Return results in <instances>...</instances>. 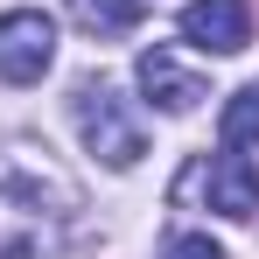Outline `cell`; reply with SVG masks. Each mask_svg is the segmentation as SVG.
Masks as SVG:
<instances>
[{
    "label": "cell",
    "mask_w": 259,
    "mask_h": 259,
    "mask_svg": "<svg viewBox=\"0 0 259 259\" xmlns=\"http://www.w3.org/2000/svg\"><path fill=\"white\" fill-rule=\"evenodd\" d=\"M56 63V21L42 7H7L0 14V77L7 84H35Z\"/></svg>",
    "instance_id": "obj_2"
},
{
    "label": "cell",
    "mask_w": 259,
    "mask_h": 259,
    "mask_svg": "<svg viewBox=\"0 0 259 259\" xmlns=\"http://www.w3.org/2000/svg\"><path fill=\"white\" fill-rule=\"evenodd\" d=\"M161 259H224V245H210L203 231H182V238H168V252Z\"/></svg>",
    "instance_id": "obj_8"
},
{
    "label": "cell",
    "mask_w": 259,
    "mask_h": 259,
    "mask_svg": "<svg viewBox=\"0 0 259 259\" xmlns=\"http://www.w3.org/2000/svg\"><path fill=\"white\" fill-rule=\"evenodd\" d=\"M182 35L210 56H238L252 42V7L245 0H189L182 7Z\"/></svg>",
    "instance_id": "obj_3"
},
{
    "label": "cell",
    "mask_w": 259,
    "mask_h": 259,
    "mask_svg": "<svg viewBox=\"0 0 259 259\" xmlns=\"http://www.w3.org/2000/svg\"><path fill=\"white\" fill-rule=\"evenodd\" d=\"M210 210L217 217H252L259 210V168H252V154L224 147V154L210 161Z\"/></svg>",
    "instance_id": "obj_5"
},
{
    "label": "cell",
    "mask_w": 259,
    "mask_h": 259,
    "mask_svg": "<svg viewBox=\"0 0 259 259\" xmlns=\"http://www.w3.org/2000/svg\"><path fill=\"white\" fill-rule=\"evenodd\" d=\"M217 140H224V147H245V140H259V84L231 91V105H224V119H217Z\"/></svg>",
    "instance_id": "obj_6"
},
{
    "label": "cell",
    "mask_w": 259,
    "mask_h": 259,
    "mask_svg": "<svg viewBox=\"0 0 259 259\" xmlns=\"http://www.w3.org/2000/svg\"><path fill=\"white\" fill-rule=\"evenodd\" d=\"M133 77H140V91H147V98H154L161 112H196V105L210 98V84H203L196 70H182V63H175L168 49H147Z\"/></svg>",
    "instance_id": "obj_4"
},
{
    "label": "cell",
    "mask_w": 259,
    "mask_h": 259,
    "mask_svg": "<svg viewBox=\"0 0 259 259\" xmlns=\"http://www.w3.org/2000/svg\"><path fill=\"white\" fill-rule=\"evenodd\" d=\"M77 126H84V147L105 168H133L147 154V133H140V119L126 112V98L112 84H84L77 91Z\"/></svg>",
    "instance_id": "obj_1"
},
{
    "label": "cell",
    "mask_w": 259,
    "mask_h": 259,
    "mask_svg": "<svg viewBox=\"0 0 259 259\" xmlns=\"http://www.w3.org/2000/svg\"><path fill=\"white\" fill-rule=\"evenodd\" d=\"M77 14H84L98 35H133L147 7H140V0H77Z\"/></svg>",
    "instance_id": "obj_7"
}]
</instances>
